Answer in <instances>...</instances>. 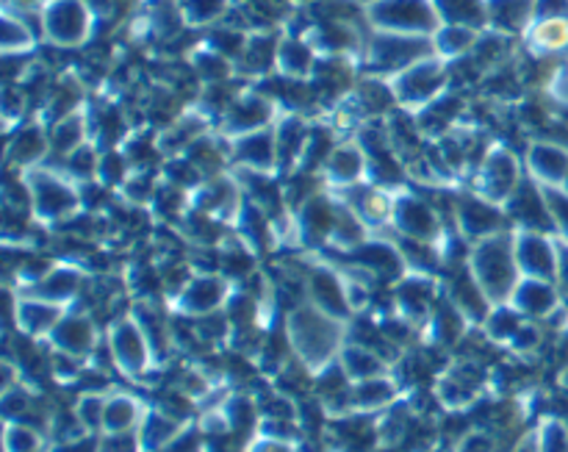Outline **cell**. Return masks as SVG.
Returning a JSON list of instances; mask_svg holds the SVG:
<instances>
[{"label": "cell", "mask_w": 568, "mask_h": 452, "mask_svg": "<svg viewBox=\"0 0 568 452\" xmlns=\"http://www.w3.org/2000/svg\"><path fill=\"white\" fill-rule=\"evenodd\" d=\"M372 26L388 33H436L442 28V14L436 0H372L369 3Z\"/></svg>", "instance_id": "6da1fadb"}, {"label": "cell", "mask_w": 568, "mask_h": 452, "mask_svg": "<svg viewBox=\"0 0 568 452\" xmlns=\"http://www.w3.org/2000/svg\"><path fill=\"white\" fill-rule=\"evenodd\" d=\"M444 83H447V67L436 56H427V59L416 61V64L405 67L394 76L392 92L397 94V100L408 106H430L433 100H438Z\"/></svg>", "instance_id": "7a4b0ae2"}, {"label": "cell", "mask_w": 568, "mask_h": 452, "mask_svg": "<svg viewBox=\"0 0 568 452\" xmlns=\"http://www.w3.org/2000/svg\"><path fill=\"white\" fill-rule=\"evenodd\" d=\"M475 275L486 294L499 298L508 292L514 287V242L508 237L486 239L475 253Z\"/></svg>", "instance_id": "3957f363"}, {"label": "cell", "mask_w": 568, "mask_h": 452, "mask_svg": "<svg viewBox=\"0 0 568 452\" xmlns=\"http://www.w3.org/2000/svg\"><path fill=\"white\" fill-rule=\"evenodd\" d=\"M433 44L422 37H410V33H388L381 31L369 44V64L375 70H405V67L416 64V61L427 59Z\"/></svg>", "instance_id": "277c9868"}, {"label": "cell", "mask_w": 568, "mask_h": 452, "mask_svg": "<svg viewBox=\"0 0 568 452\" xmlns=\"http://www.w3.org/2000/svg\"><path fill=\"white\" fill-rule=\"evenodd\" d=\"M89 22L92 14L81 0H50L44 6L42 26L55 44H81L89 33Z\"/></svg>", "instance_id": "5b68a950"}, {"label": "cell", "mask_w": 568, "mask_h": 452, "mask_svg": "<svg viewBox=\"0 0 568 452\" xmlns=\"http://www.w3.org/2000/svg\"><path fill=\"white\" fill-rule=\"evenodd\" d=\"M516 181H519V172H516V159L508 150L497 148L494 153L486 155V167H483L480 175V198L488 203H503V200L514 198L516 194Z\"/></svg>", "instance_id": "8992f818"}, {"label": "cell", "mask_w": 568, "mask_h": 452, "mask_svg": "<svg viewBox=\"0 0 568 452\" xmlns=\"http://www.w3.org/2000/svg\"><path fill=\"white\" fill-rule=\"evenodd\" d=\"M31 200L37 214H48V220H55L75 205V194L55 175H39L31 187Z\"/></svg>", "instance_id": "52a82bcc"}, {"label": "cell", "mask_w": 568, "mask_h": 452, "mask_svg": "<svg viewBox=\"0 0 568 452\" xmlns=\"http://www.w3.org/2000/svg\"><path fill=\"white\" fill-rule=\"evenodd\" d=\"M516 253H519V264L527 272H536V275H552L558 261H555V248L538 233L525 231L519 233V242H516Z\"/></svg>", "instance_id": "ba28073f"}, {"label": "cell", "mask_w": 568, "mask_h": 452, "mask_svg": "<svg viewBox=\"0 0 568 452\" xmlns=\"http://www.w3.org/2000/svg\"><path fill=\"white\" fill-rule=\"evenodd\" d=\"M394 220H397V228H403L405 233L422 239H430L438 228L436 214L416 198L397 200V203H394Z\"/></svg>", "instance_id": "9c48e42d"}, {"label": "cell", "mask_w": 568, "mask_h": 452, "mask_svg": "<svg viewBox=\"0 0 568 452\" xmlns=\"http://www.w3.org/2000/svg\"><path fill=\"white\" fill-rule=\"evenodd\" d=\"M530 170L538 181L564 183L568 175V153L558 144H532L530 148Z\"/></svg>", "instance_id": "30bf717a"}, {"label": "cell", "mask_w": 568, "mask_h": 452, "mask_svg": "<svg viewBox=\"0 0 568 452\" xmlns=\"http://www.w3.org/2000/svg\"><path fill=\"white\" fill-rule=\"evenodd\" d=\"M442 22L475 28L488 22V0H436Z\"/></svg>", "instance_id": "8fae6325"}, {"label": "cell", "mask_w": 568, "mask_h": 452, "mask_svg": "<svg viewBox=\"0 0 568 452\" xmlns=\"http://www.w3.org/2000/svg\"><path fill=\"white\" fill-rule=\"evenodd\" d=\"M266 117H270V103L264 98H258V94H247V98L236 100L231 106V111H227V122L244 133L261 131Z\"/></svg>", "instance_id": "7c38bea8"}, {"label": "cell", "mask_w": 568, "mask_h": 452, "mask_svg": "<svg viewBox=\"0 0 568 452\" xmlns=\"http://www.w3.org/2000/svg\"><path fill=\"white\" fill-rule=\"evenodd\" d=\"M277 67L283 70V76L288 78H305L314 70V53H311V44L300 42V39H286L281 48L275 50Z\"/></svg>", "instance_id": "4fadbf2b"}, {"label": "cell", "mask_w": 568, "mask_h": 452, "mask_svg": "<svg viewBox=\"0 0 568 452\" xmlns=\"http://www.w3.org/2000/svg\"><path fill=\"white\" fill-rule=\"evenodd\" d=\"M361 170H364V155L358 148H342L327 155V172L336 183H353Z\"/></svg>", "instance_id": "5bb4252c"}, {"label": "cell", "mask_w": 568, "mask_h": 452, "mask_svg": "<svg viewBox=\"0 0 568 452\" xmlns=\"http://www.w3.org/2000/svg\"><path fill=\"white\" fill-rule=\"evenodd\" d=\"M536 44L541 50L566 48L568 44L566 17H555V20H536Z\"/></svg>", "instance_id": "9a60e30c"}, {"label": "cell", "mask_w": 568, "mask_h": 452, "mask_svg": "<svg viewBox=\"0 0 568 452\" xmlns=\"http://www.w3.org/2000/svg\"><path fill=\"white\" fill-rule=\"evenodd\" d=\"M225 11V0H183V14L189 22H211Z\"/></svg>", "instance_id": "2e32d148"}, {"label": "cell", "mask_w": 568, "mask_h": 452, "mask_svg": "<svg viewBox=\"0 0 568 452\" xmlns=\"http://www.w3.org/2000/svg\"><path fill=\"white\" fill-rule=\"evenodd\" d=\"M564 189H566V194H568V175L564 178Z\"/></svg>", "instance_id": "e0dca14e"}]
</instances>
